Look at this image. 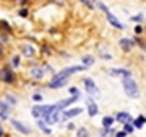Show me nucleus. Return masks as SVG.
<instances>
[{
    "label": "nucleus",
    "instance_id": "nucleus-1",
    "mask_svg": "<svg viewBox=\"0 0 146 137\" xmlns=\"http://www.w3.org/2000/svg\"><path fill=\"white\" fill-rule=\"evenodd\" d=\"M84 67L83 65H72V67H65L63 70H60V72H57V74L52 75V79H50V82H49V88L50 90H58L62 88V87H65V85L68 83V79L72 77L73 74H76V72H83Z\"/></svg>",
    "mask_w": 146,
    "mask_h": 137
},
{
    "label": "nucleus",
    "instance_id": "nucleus-2",
    "mask_svg": "<svg viewBox=\"0 0 146 137\" xmlns=\"http://www.w3.org/2000/svg\"><path fill=\"white\" fill-rule=\"evenodd\" d=\"M94 7H98V8H99V10H101V11H102V13L106 15L107 21L110 23V26H114L115 30H123V28H125V25H123V23H120V20H119V18H117V16H115L114 13H110V10H109V8H107V7L104 5V3H102V2H98V3H96Z\"/></svg>",
    "mask_w": 146,
    "mask_h": 137
},
{
    "label": "nucleus",
    "instance_id": "nucleus-3",
    "mask_svg": "<svg viewBox=\"0 0 146 137\" xmlns=\"http://www.w3.org/2000/svg\"><path fill=\"white\" fill-rule=\"evenodd\" d=\"M123 91H125V95L128 96V98H138L140 96V90H138V85H136V82L131 77H127V79H123Z\"/></svg>",
    "mask_w": 146,
    "mask_h": 137
},
{
    "label": "nucleus",
    "instance_id": "nucleus-4",
    "mask_svg": "<svg viewBox=\"0 0 146 137\" xmlns=\"http://www.w3.org/2000/svg\"><path fill=\"white\" fill-rule=\"evenodd\" d=\"M55 108V105H36V106H33V109H31V116L33 118H36V119H46V116L50 113V111Z\"/></svg>",
    "mask_w": 146,
    "mask_h": 137
},
{
    "label": "nucleus",
    "instance_id": "nucleus-5",
    "mask_svg": "<svg viewBox=\"0 0 146 137\" xmlns=\"http://www.w3.org/2000/svg\"><path fill=\"white\" fill-rule=\"evenodd\" d=\"M16 80V75L15 72L11 70V65H5V67L0 68V82H3V83H13Z\"/></svg>",
    "mask_w": 146,
    "mask_h": 137
},
{
    "label": "nucleus",
    "instance_id": "nucleus-6",
    "mask_svg": "<svg viewBox=\"0 0 146 137\" xmlns=\"http://www.w3.org/2000/svg\"><path fill=\"white\" fill-rule=\"evenodd\" d=\"M83 85H84V90H86V93L91 96H99V88H98V85L94 83L93 79H89V77H84L83 79Z\"/></svg>",
    "mask_w": 146,
    "mask_h": 137
},
{
    "label": "nucleus",
    "instance_id": "nucleus-7",
    "mask_svg": "<svg viewBox=\"0 0 146 137\" xmlns=\"http://www.w3.org/2000/svg\"><path fill=\"white\" fill-rule=\"evenodd\" d=\"M10 124H11V127H13L15 131H18L20 134H23V136H28V134H31V127L26 126L25 122L16 121V119H10Z\"/></svg>",
    "mask_w": 146,
    "mask_h": 137
},
{
    "label": "nucleus",
    "instance_id": "nucleus-8",
    "mask_svg": "<svg viewBox=\"0 0 146 137\" xmlns=\"http://www.w3.org/2000/svg\"><path fill=\"white\" fill-rule=\"evenodd\" d=\"M60 119H62V111L57 109V108H54V109L46 116V119H44V121H46V124L52 126V124H57V122L60 121Z\"/></svg>",
    "mask_w": 146,
    "mask_h": 137
},
{
    "label": "nucleus",
    "instance_id": "nucleus-9",
    "mask_svg": "<svg viewBox=\"0 0 146 137\" xmlns=\"http://www.w3.org/2000/svg\"><path fill=\"white\" fill-rule=\"evenodd\" d=\"M78 98H80L78 95H72L70 98H67V100H60L58 103H55V108H57V109H60V111L67 109L70 105H73L75 101H78Z\"/></svg>",
    "mask_w": 146,
    "mask_h": 137
},
{
    "label": "nucleus",
    "instance_id": "nucleus-10",
    "mask_svg": "<svg viewBox=\"0 0 146 137\" xmlns=\"http://www.w3.org/2000/svg\"><path fill=\"white\" fill-rule=\"evenodd\" d=\"M29 75H31V79H34V80H42L44 75H46V68L41 67V65H34V67H31V70H29Z\"/></svg>",
    "mask_w": 146,
    "mask_h": 137
},
{
    "label": "nucleus",
    "instance_id": "nucleus-11",
    "mask_svg": "<svg viewBox=\"0 0 146 137\" xmlns=\"http://www.w3.org/2000/svg\"><path fill=\"white\" fill-rule=\"evenodd\" d=\"M20 54L25 57H33L36 54V48L33 44H21L20 46Z\"/></svg>",
    "mask_w": 146,
    "mask_h": 137
},
{
    "label": "nucleus",
    "instance_id": "nucleus-12",
    "mask_svg": "<svg viewBox=\"0 0 146 137\" xmlns=\"http://www.w3.org/2000/svg\"><path fill=\"white\" fill-rule=\"evenodd\" d=\"M86 109H88V114L91 118H94L98 113H99V108H98V103L93 100V98H88L86 100Z\"/></svg>",
    "mask_w": 146,
    "mask_h": 137
},
{
    "label": "nucleus",
    "instance_id": "nucleus-13",
    "mask_svg": "<svg viewBox=\"0 0 146 137\" xmlns=\"http://www.w3.org/2000/svg\"><path fill=\"white\" fill-rule=\"evenodd\" d=\"M81 113H83L81 108H70V109H65L62 113V119H72V118L81 114Z\"/></svg>",
    "mask_w": 146,
    "mask_h": 137
},
{
    "label": "nucleus",
    "instance_id": "nucleus-14",
    "mask_svg": "<svg viewBox=\"0 0 146 137\" xmlns=\"http://www.w3.org/2000/svg\"><path fill=\"white\" fill-rule=\"evenodd\" d=\"M109 74L112 77H122V79H127V77H131V72L127 70V68H110Z\"/></svg>",
    "mask_w": 146,
    "mask_h": 137
},
{
    "label": "nucleus",
    "instance_id": "nucleus-15",
    "mask_svg": "<svg viewBox=\"0 0 146 137\" xmlns=\"http://www.w3.org/2000/svg\"><path fill=\"white\" fill-rule=\"evenodd\" d=\"M119 46L122 48V51L130 52L131 49H133V41H131V39H127V38H122V39L119 41Z\"/></svg>",
    "mask_w": 146,
    "mask_h": 137
},
{
    "label": "nucleus",
    "instance_id": "nucleus-16",
    "mask_svg": "<svg viewBox=\"0 0 146 137\" xmlns=\"http://www.w3.org/2000/svg\"><path fill=\"white\" fill-rule=\"evenodd\" d=\"M115 119L119 122H122V124H127V122H131V116L127 113V111H120V113H117V116H115Z\"/></svg>",
    "mask_w": 146,
    "mask_h": 137
},
{
    "label": "nucleus",
    "instance_id": "nucleus-17",
    "mask_svg": "<svg viewBox=\"0 0 146 137\" xmlns=\"http://www.w3.org/2000/svg\"><path fill=\"white\" fill-rule=\"evenodd\" d=\"M37 127H39V131L44 132V134H47V136H50V134H52V129L49 127V124H46L44 119H37Z\"/></svg>",
    "mask_w": 146,
    "mask_h": 137
},
{
    "label": "nucleus",
    "instance_id": "nucleus-18",
    "mask_svg": "<svg viewBox=\"0 0 146 137\" xmlns=\"http://www.w3.org/2000/svg\"><path fill=\"white\" fill-rule=\"evenodd\" d=\"M0 31H5L8 34H11V25L8 20H0Z\"/></svg>",
    "mask_w": 146,
    "mask_h": 137
},
{
    "label": "nucleus",
    "instance_id": "nucleus-19",
    "mask_svg": "<svg viewBox=\"0 0 146 137\" xmlns=\"http://www.w3.org/2000/svg\"><path fill=\"white\" fill-rule=\"evenodd\" d=\"M81 65H83L84 68H88V67H91V65H93L94 64V57H91V56H84L83 59H81Z\"/></svg>",
    "mask_w": 146,
    "mask_h": 137
},
{
    "label": "nucleus",
    "instance_id": "nucleus-20",
    "mask_svg": "<svg viewBox=\"0 0 146 137\" xmlns=\"http://www.w3.org/2000/svg\"><path fill=\"white\" fill-rule=\"evenodd\" d=\"M11 67L13 68H18L21 65V56L20 54H15V56H13V57H11V64H10Z\"/></svg>",
    "mask_w": 146,
    "mask_h": 137
},
{
    "label": "nucleus",
    "instance_id": "nucleus-21",
    "mask_svg": "<svg viewBox=\"0 0 146 137\" xmlns=\"http://www.w3.org/2000/svg\"><path fill=\"white\" fill-rule=\"evenodd\" d=\"M5 101H7V103H8L10 106H15L16 103H18L16 96H15V95H11V93H7V95H5Z\"/></svg>",
    "mask_w": 146,
    "mask_h": 137
},
{
    "label": "nucleus",
    "instance_id": "nucleus-22",
    "mask_svg": "<svg viewBox=\"0 0 146 137\" xmlns=\"http://www.w3.org/2000/svg\"><path fill=\"white\" fill-rule=\"evenodd\" d=\"M114 124V118L112 116H104L102 118V127H112Z\"/></svg>",
    "mask_w": 146,
    "mask_h": 137
},
{
    "label": "nucleus",
    "instance_id": "nucleus-23",
    "mask_svg": "<svg viewBox=\"0 0 146 137\" xmlns=\"http://www.w3.org/2000/svg\"><path fill=\"white\" fill-rule=\"evenodd\" d=\"M18 16H20V18H28V16H29V10H28L26 7H20V10H18Z\"/></svg>",
    "mask_w": 146,
    "mask_h": 137
},
{
    "label": "nucleus",
    "instance_id": "nucleus-24",
    "mask_svg": "<svg viewBox=\"0 0 146 137\" xmlns=\"http://www.w3.org/2000/svg\"><path fill=\"white\" fill-rule=\"evenodd\" d=\"M146 122V119H145V116H140L138 119H136L135 122H133V127H136V129H141L143 127V124Z\"/></svg>",
    "mask_w": 146,
    "mask_h": 137
},
{
    "label": "nucleus",
    "instance_id": "nucleus-25",
    "mask_svg": "<svg viewBox=\"0 0 146 137\" xmlns=\"http://www.w3.org/2000/svg\"><path fill=\"white\" fill-rule=\"evenodd\" d=\"M0 41L3 42V44H5V42H10V34L5 33V31H0Z\"/></svg>",
    "mask_w": 146,
    "mask_h": 137
},
{
    "label": "nucleus",
    "instance_id": "nucleus-26",
    "mask_svg": "<svg viewBox=\"0 0 146 137\" xmlns=\"http://www.w3.org/2000/svg\"><path fill=\"white\" fill-rule=\"evenodd\" d=\"M81 3H83L86 8H89V10H94V3H93V0H80Z\"/></svg>",
    "mask_w": 146,
    "mask_h": 137
},
{
    "label": "nucleus",
    "instance_id": "nucleus-27",
    "mask_svg": "<svg viewBox=\"0 0 146 137\" xmlns=\"http://www.w3.org/2000/svg\"><path fill=\"white\" fill-rule=\"evenodd\" d=\"M89 132L84 129V127H81V129H78V132H76V137H88Z\"/></svg>",
    "mask_w": 146,
    "mask_h": 137
},
{
    "label": "nucleus",
    "instance_id": "nucleus-28",
    "mask_svg": "<svg viewBox=\"0 0 146 137\" xmlns=\"http://www.w3.org/2000/svg\"><path fill=\"white\" fill-rule=\"evenodd\" d=\"M133 129H135V127H133V124H131V122H127V124H123V131H125L127 134L133 132Z\"/></svg>",
    "mask_w": 146,
    "mask_h": 137
},
{
    "label": "nucleus",
    "instance_id": "nucleus-29",
    "mask_svg": "<svg viewBox=\"0 0 146 137\" xmlns=\"http://www.w3.org/2000/svg\"><path fill=\"white\" fill-rule=\"evenodd\" d=\"M42 100H44V96H42L41 93H34V95H33V101H36V103H41Z\"/></svg>",
    "mask_w": 146,
    "mask_h": 137
},
{
    "label": "nucleus",
    "instance_id": "nucleus-30",
    "mask_svg": "<svg viewBox=\"0 0 146 137\" xmlns=\"http://www.w3.org/2000/svg\"><path fill=\"white\" fill-rule=\"evenodd\" d=\"M68 91H70V95H78V90L75 88V87H72V88H68Z\"/></svg>",
    "mask_w": 146,
    "mask_h": 137
},
{
    "label": "nucleus",
    "instance_id": "nucleus-31",
    "mask_svg": "<svg viewBox=\"0 0 146 137\" xmlns=\"http://www.w3.org/2000/svg\"><path fill=\"white\" fill-rule=\"evenodd\" d=\"M42 52L44 54H50V48H49V46H42Z\"/></svg>",
    "mask_w": 146,
    "mask_h": 137
},
{
    "label": "nucleus",
    "instance_id": "nucleus-32",
    "mask_svg": "<svg viewBox=\"0 0 146 137\" xmlns=\"http://www.w3.org/2000/svg\"><path fill=\"white\" fill-rule=\"evenodd\" d=\"M127 136V132L125 131H122V132H117V134H115V137H125Z\"/></svg>",
    "mask_w": 146,
    "mask_h": 137
},
{
    "label": "nucleus",
    "instance_id": "nucleus-33",
    "mask_svg": "<svg viewBox=\"0 0 146 137\" xmlns=\"http://www.w3.org/2000/svg\"><path fill=\"white\" fill-rule=\"evenodd\" d=\"M135 33H136V34H140V33H141V26H140V25H136V26H135Z\"/></svg>",
    "mask_w": 146,
    "mask_h": 137
},
{
    "label": "nucleus",
    "instance_id": "nucleus-34",
    "mask_svg": "<svg viewBox=\"0 0 146 137\" xmlns=\"http://www.w3.org/2000/svg\"><path fill=\"white\" fill-rule=\"evenodd\" d=\"M3 52H5V49H3V46H2V44H0V59L3 57Z\"/></svg>",
    "mask_w": 146,
    "mask_h": 137
},
{
    "label": "nucleus",
    "instance_id": "nucleus-35",
    "mask_svg": "<svg viewBox=\"0 0 146 137\" xmlns=\"http://www.w3.org/2000/svg\"><path fill=\"white\" fill-rule=\"evenodd\" d=\"M67 129H68V131H72V129H75V124H73V122H70V124L67 126Z\"/></svg>",
    "mask_w": 146,
    "mask_h": 137
},
{
    "label": "nucleus",
    "instance_id": "nucleus-36",
    "mask_svg": "<svg viewBox=\"0 0 146 137\" xmlns=\"http://www.w3.org/2000/svg\"><path fill=\"white\" fill-rule=\"evenodd\" d=\"M131 20H133V21H141V16L140 15H138V16H131Z\"/></svg>",
    "mask_w": 146,
    "mask_h": 137
},
{
    "label": "nucleus",
    "instance_id": "nucleus-37",
    "mask_svg": "<svg viewBox=\"0 0 146 137\" xmlns=\"http://www.w3.org/2000/svg\"><path fill=\"white\" fill-rule=\"evenodd\" d=\"M55 2H60V3H62V2H63V0H55Z\"/></svg>",
    "mask_w": 146,
    "mask_h": 137
}]
</instances>
